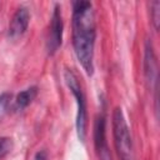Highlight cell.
<instances>
[{
	"label": "cell",
	"mask_w": 160,
	"mask_h": 160,
	"mask_svg": "<svg viewBox=\"0 0 160 160\" xmlns=\"http://www.w3.org/2000/svg\"><path fill=\"white\" fill-rule=\"evenodd\" d=\"M96 28L92 5L89 1L72 2V46L86 75L94 72V45Z\"/></svg>",
	"instance_id": "1"
},
{
	"label": "cell",
	"mask_w": 160,
	"mask_h": 160,
	"mask_svg": "<svg viewBox=\"0 0 160 160\" xmlns=\"http://www.w3.org/2000/svg\"><path fill=\"white\" fill-rule=\"evenodd\" d=\"M112 135L116 152L120 160H134L130 130L120 108H116L112 112Z\"/></svg>",
	"instance_id": "2"
},
{
	"label": "cell",
	"mask_w": 160,
	"mask_h": 160,
	"mask_svg": "<svg viewBox=\"0 0 160 160\" xmlns=\"http://www.w3.org/2000/svg\"><path fill=\"white\" fill-rule=\"evenodd\" d=\"M65 82L68 88L70 89L71 94L76 99V105H78V114H76V131L80 141H85L86 138V128H88V112H86V100L85 95L82 92V89L79 84V80L76 75L71 70H65L64 74Z\"/></svg>",
	"instance_id": "3"
},
{
	"label": "cell",
	"mask_w": 160,
	"mask_h": 160,
	"mask_svg": "<svg viewBox=\"0 0 160 160\" xmlns=\"http://www.w3.org/2000/svg\"><path fill=\"white\" fill-rule=\"evenodd\" d=\"M62 41V18H61V9L59 5H55L51 21L49 26V35L46 41V49L49 55H54L58 49L60 48Z\"/></svg>",
	"instance_id": "4"
},
{
	"label": "cell",
	"mask_w": 160,
	"mask_h": 160,
	"mask_svg": "<svg viewBox=\"0 0 160 160\" xmlns=\"http://www.w3.org/2000/svg\"><path fill=\"white\" fill-rule=\"evenodd\" d=\"M105 116L99 115L95 120L94 125V144H95V150L98 154L99 160H112L108 141H106V135H105Z\"/></svg>",
	"instance_id": "5"
},
{
	"label": "cell",
	"mask_w": 160,
	"mask_h": 160,
	"mask_svg": "<svg viewBox=\"0 0 160 160\" xmlns=\"http://www.w3.org/2000/svg\"><path fill=\"white\" fill-rule=\"evenodd\" d=\"M29 21H30V12H29L28 8L20 6L15 11V14L11 19V22L9 26V36L11 39L20 38L26 31V29L29 26Z\"/></svg>",
	"instance_id": "6"
},
{
	"label": "cell",
	"mask_w": 160,
	"mask_h": 160,
	"mask_svg": "<svg viewBox=\"0 0 160 160\" xmlns=\"http://www.w3.org/2000/svg\"><path fill=\"white\" fill-rule=\"evenodd\" d=\"M156 59L152 51V45L151 42L148 40L146 45H145V56H144V72H145V78L146 81L150 84L155 82L156 84V75H158V70H156Z\"/></svg>",
	"instance_id": "7"
},
{
	"label": "cell",
	"mask_w": 160,
	"mask_h": 160,
	"mask_svg": "<svg viewBox=\"0 0 160 160\" xmlns=\"http://www.w3.org/2000/svg\"><path fill=\"white\" fill-rule=\"evenodd\" d=\"M38 95V88L36 86H31L29 89H25L22 91H20L15 99V105L18 109H25Z\"/></svg>",
	"instance_id": "8"
},
{
	"label": "cell",
	"mask_w": 160,
	"mask_h": 160,
	"mask_svg": "<svg viewBox=\"0 0 160 160\" xmlns=\"http://www.w3.org/2000/svg\"><path fill=\"white\" fill-rule=\"evenodd\" d=\"M12 146H14V144L10 138H6V136L0 138V160L4 159L12 150Z\"/></svg>",
	"instance_id": "9"
},
{
	"label": "cell",
	"mask_w": 160,
	"mask_h": 160,
	"mask_svg": "<svg viewBox=\"0 0 160 160\" xmlns=\"http://www.w3.org/2000/svg\"><path fill=\"white\" fill-rule=\"evenodd\" d=\"M160 2L159 1H152L151 2V19L154 22L155 29H159V21H160Z\"/></svg>",
	"instance_id": "10"
},
{
	"label": "cell",
	"mask_w": 160,
	"mask_h": 160,
	"mask_svg": "<svg viewBox=\"0 0 160 160\" xmlns=\"http://www.w3.org/2000/svg\"><path fill=\"white\" fill-rule=\"evenodd\" d=\"M10 99H11L10 94H8V92L0 94V115L6 111V109L9 106V102H10Z\"/></svg>",
	"instance_id": "11"
},
{
	"label": "cell",
	"mask_w": 160,
	"mask_h": 160,
	"mask_svg": "<svg viewBox=\"0 0 160 160\" xmlns=\"http://www.w3.org/2000/svg\"><path fill=\"white\" fill-rule=\"evenodd\" d=\"M34 160H48L46 152H45L44 150L38 151V152H36V155H35V158H34Z\"/></svg>",
	"instance_id": "12"
}]
</instances>
